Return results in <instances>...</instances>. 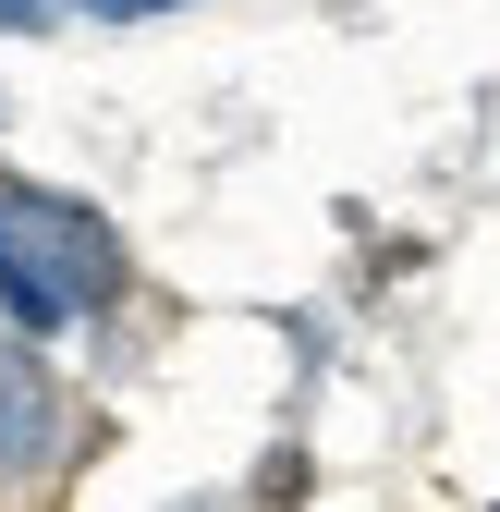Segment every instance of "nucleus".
<instances>
[{
  "label": "nucleus",
  "instance_id": "f257e3e1",
  "mask_svg": "<svg viewBox=\"0 0 500 512\" xmlns=\"http://www.w3.org/2000/svg\"><path fill=\"white\" fill-rule=\"evenodd\" d=\"M0 208L25 220V244L49 256V281L74 293V317H110V305H122V281H135V269H122V232H110L86 196H61V183H25V171H0Z\"/></svg>",
  "mask_w": 500,
  "mask_h": 512
},
{
  "label": "nucleus",
  "instance_id": "f03ea898",
  "mask_svg": "<svg viewBox=\"0 0 500 512\" xmlns=\"http://www.w3.org/2000/svg\"><path fill=\"white\" fill-rule=\"evenodd\" d=\"M61 452H74V403L49 378V342L0 330V500H37L61 476Z\"/></svg>",
  "mask_w": 500,
  "mask_h": 512
},
{
  "label": "nucleus",
  "instance_id": "7ed1b4c3",
  "mask_svg": "<svg viewBox=\"0 0 500 512\" xmlns=\"http://www.w3.org/2000/svg\"><path fill=\"white\" fill-rule=\"evenodd\" d=\"M0 330H25V342H61V330H74V293L49 281V256L25 244L13 208H0Z\"/></svg>",
  "mask_w": 500,
  "mask_h": 512
},
{
  "label": "nucleus",
  "instance_id": "20e7f679",
  "mask_svg": "<svg viewBox=\"0 0 500 512\" xmlns=\"http://www.w3.org/2000/svg\"><path fill=\"white\" fill-rule=\"evenodd\" d=\"M74 25V0H0V37H61Z\"/></svg>",
  "mask_w": 500,
  "mask_h": 512
},
{
  "label": "nucleus",
  "instance_id": "39448f33",
  "mask_svg": "<svg viewBox=\"0 0 500 512\" xmlns=\"http://www.w3.org/2000/svg\"><path fill=\"white\" fill-rule=\"evenodd\" d=\"M74 13H98V25H159V13H196V0H74Z\"/></svg>",
  "mask_w": 500,
  "mask_h": 512
}]
</instances>
